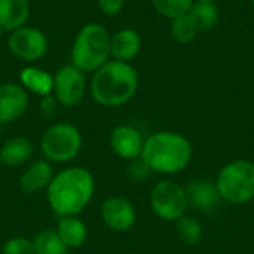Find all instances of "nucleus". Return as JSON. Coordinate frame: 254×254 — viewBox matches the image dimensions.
Masks as SVG:
<instances>
[{
	"label": "nucleus",
	"instance_id": "f257e3e1",
	"mask_svg": "<svg viewBox=\"0 0 254 254\" xmlns=\"http://www.w3.org/2000/svg\"><path fill=\"white\" fill-rule=\"evenodd\" d=\"M95 193V179L83 167H70L54 176L46 189V199L57 217L79 216Z\"/></svg>",
	"mask_w": 254,
	"mask_h": 254
},
{
	"label": "nucleus",
	"instance_id": "f03ea898",
	"mask_svg": "<svg viewBox=\"0 0 254 254\" xmlns=\"http://www.w3.org/2000/svg\"><path fill=\"white\" fill-rule=\"evenodd\" d=\"M193 158L190 140L177 131H158L144 138L140 159L152 173L176 176L185 171Z\"/></svg>",
	"mask_w": 254,
	"mask_h": 254
},
{
	"label": "nucleus",
	"instance_id": "7ed1b4c3",
	"mask_svg": "<svg viewBox=\"0 0 254 254\" xmlns=\"http://www.w3.org/2000/svg\"><path fill=\"white\" fill-rule=\"evenodd\" d=\"M138 91V73L129 63L109 60L92 73L89 94L103 107H121Z\"/></svg>",
	"mask_w": 254,
	"mask_h": 254
},
{
	"label": "nucleus",
	"instance_id": "20e7f679",
	"mask_svg": "<svg viewBox=\"0 0 254 254\" xmlns=\"http://www.w3.org/2000/svg\"><path fill=\"white\" fill-rule=\"evenodd\" d=\"M110 36L98 22L85 24L73 40L70 63L85 74L97 71L110 60Z\"/></svg>",
	"mask_w": 254,
	"mask_h": 254
},
{
	"label": "nucleus",
	"instance_id": "39448f33",
	"mask_svg": "<svg viewBox=\"0 0 254 254\" xmlns=\"http://www.w3.org/2000/svg\"><path fill=\"white\" fill-rule=\"evenodd\" d=\"M214 182L222 201L232 205L252 202L254 201V161L238 158L225 164Z\"/></svg>",
	"mask_w": 254,
	"mask_h": 254
},
{
	"label": "nucleus",
	"instance_id": "423d86ee",
	"mask_svg": "<svg viewBox=\"0 0 254 254\" xmlns=\"http://www.w3.org/2000/svg\"><path fill=\"white\" fill-rule=\"evenodd\" d=\"M83 138L77 127L68 122L52 124L40 138V150L51 164H67L82 150Z\"/></svg>",
	"mask_w": 254,
	"mask_h": 254
},
{
	"label": "nucleus",
	"instance_id": "0eeeda50",
	"mask_svg": "<svg viewBox=\"0 0 254 254\" xmlns=\"http://www.w3.org/2000/svg\"><path fill=\"white\" fill-rule=\"evenodd\" d=\"M149 205L158 219L167 223H176L189 210L185 186L173 179L159 180L150 190Z\"/></svg>",
	"mask_w": 254,
	"mask_h": 254
},
{
	"label": "nucleus",
	"instance_id": "6e6552de",
	"mask_svg": "<svg viewBox=\"0 0 254 254\" xmlns=\"http://www.w3.org/2000/svg\"><path fill=\"white\" fill-rule=\"evenodd\" d=\"M48 37L46 34L31 25H24L10 31L7 37L9 51L19 60L25 63H36L42 60L48 52Z\"/></svg>",
	"mask_w": 254,
	"mask_h": 254
},
{
	"label": "nucleus",
	"instance_id": "1a4fd4ad",
	"mask_svg": "<svg viewBox=\"0 0 254 254\" xmlns=\"http://www.w3.org/2000/svg\"><path fill=\"white\" fill-rule=\"evenodd\" d=\"M86 91V77L85 73L74 67L71 63L60 67L54 74V89L52 95L60 106L74 107L77 106Z\"/></svg>",
	"mask_w": 254,
	"mask_h": 254
},
{
	"label": "nucleus",
	"instance_id": "9d476101",
	"mask_svg": "<svg viewBox=\"0 0 254 254\" xmlns=\"http://www.w3.org/2000/svg\"><path fill=\"white\" fill-rule=\"evenodd\" d=\"M103 223L116 234L128 232L137 222L134 204L124 196H110L103 201L100 208Z\"/></svg>",
	"mask_w": 254,
	"mask_h": 254
},
{
	"label": "nucleus",
	"instance_id": "9b49d317",
	"mask_svg": "<svg viewBox=\"0 0 254 254\" xmlns=\"http://www.w3.org/2000/svg\"><path fill=\"white\" fill-rule=\"evenodd\" d=\"M28 109V92L21 83H0V125L10 124L24 116Z\"/></svg>",
	"mask_w": 254,
	"mask_h": 254
},
{
	"label": "nucleus",
	"instance_id": "f8f14e48",
	"mask_svg": "<svg viewBox=\"0 0 254 254\" xmlns=\"http://www.w3.org/2000/svg\"><path fill=\"white\" fill-rule=\"evenodd\" d=\"M185 192L189 208H193L201 213H210L216 210L222 202L216 182L205 177L190 180L185 186Z\"/></svg>",
	"mask_w": 254,
	"mask_h": 254
},
{
	"label": "nucleus",
	"instance_id": "ddd939ff",
	"mask_svg": "<svg viewBox=\"0 0 254 254\" xmlns=\"http://www.w3.org/2000/svg\"><path fill=\"white\" fill-rule=\"evenodd\" d=\"M110 147L113 153L125 161H135L141 156L144 137L131 125H118L110 132Z\"/></svg>",
	"mask_w": 254,
	"mask_h": 254
},
{
	"label": "nucleus",
	"instance_id": "4468645a",
	"mask_svg": "<svg viewBox=\"0 0 254 254\" xmlns=\"http://www.w3.org/2000/svg\"><path fill=\"white\" fill-rule=\"evenodd\" d=\"M141 36L132 28L118 30L110 36V58L122 63L132 61L141 51Z\"/></svg>",
	"mask_w": 254,
	"mask_h": 254
},
{
	"label": "nucleus",
	"instance_id": "2eb2a0df",
	"mask_svg": "<svg viewBox=\"0 0 254 254\" xmlns=\"http://www.w3.org/2000/svg\"><path fill=\"white\" fill-rule=\"evenodd\" d=\"M54 176H55L54 168H52V164L49 161H46V159L34 161L21 174L19 189L27 195L37 193L43 189H48Z\"/></svg>",
	"mask_w": 254,
	"mask_h": 254
},
{
	"label": "nucleus",
	"instance_id": "dca6fc26",
	"mask_svg": "<svg viewBox=\"0 0 254 254\" xmlns=\"http://www.w3.org/2000/svg\"><path fill=\"white\" fill-rule=\"evenodd\" d=\"M55 231L68 250L80 249L88 240V226L79 216L58 217Z\"/></svg>",
	"mask_w": 254,
	"mask_h": 254
},
{
	"label": "nucleus",
	"instance_id": "f3484780",
	"mask_svg": "<svg viewBox=\"0 0 254 254\" xmlns=\"http://www.w3.org/2000/svg\"><path fill=\"white\" fill-rule=\"evenodd\" d=\"M30 18V0H0V28L13 31L27 25Z\"/></svg>",
	"mask_w": 254,
	"mask_h": 254
},
{
	"label": "nucleus",
	"instance_id": "a211bd4d",
	"mask_svg": "<svg viewBox=\"0 0 254 254\" xmlns=\"http://www.w3.org/2000/svg\"><path fill=\"white\" fill-rule=\"evenodd\" d=\"M33 144L27 137L18 135L6 140L0 147V159L3 165L21 167L27 164L33 156Z\"/></svg>",
	"mask_w": 254,
	"mask_h": 254
},
{
	"label": "nucleus",
	"instance_id": "6ab92c4d",
	"mask_svg": "<svg viewBox=\"0 0 254 254\" xmlns=\"http://www.w3.org/2000/svg\"><path fill=\"white\" fill-rule=\"evenodd\" d=\"M19 82L27 92L36 94L39 97L49 95L54 89V74L34 65H28L21 70Z\"/></svg>",
	"mask_w": 254,
	"mask_h": 254
},
{
	"label": "nucleus",
	"instance_id": "aec40b11",
	"mask_svg": "<svg viewBox=\"0 0 254 254\" xmlns=\"http://www.w3.org/2000/svg\"><path fill=\"white\" fill-rule=\"evenodd\" d=\"M174 226H176V234L179 240L188 247L198 246L204 238V228L201 222L192 216H188V214L183 216L174 223Z\"/></svg>",
	"mask_w": 254,
	"mask_h": 254
},
{
	"label": "nucleus",
	"instance_id": "412c9836",
	"mask_svg": "<svg viewBox=\"0 0 254 254\" xmlns=\"http://www.w3.org/2000/svg\"><path fill=\"white\" fill-rule=\"evenodd\" d=\"M189 16L193 21L198 33L211 30L219 21V7L216 3H201L195 1L189 10Z\"/></svg>",
	"mask_w": 254,
	"mask_h": 254
},
{
	"label": "nucleus",
	"instance_id": "4be33fe9",
	"mask_svg": "<svg viewBox=\"0 0 254 254\" xmlns=\"http://www.w3.org/2000/svg\"><path fill=\"white\" fill-rule=\"evenodd\" d=\"M34 254H67L68 249L61 241L55 229H42L33 238Z\"/></svg>",
	"mask_w": 254,
	"mask_h": 254
},
{
	"label": "nucleus",
	"instance_id": "5701e85b",
	"mask_svg": "<svg viewBox=\"0 0 254 254\" xmlns=\"http://www.w3.org/2000/svg\"><path fill=\"white\" fill-rule=\"evenodd\" d=\"M170 33H171V37L177 43L186 45V43H190L196 37L198 30H196L193 21L190 19L189 13H186V15H182V16H177V18L171 19Z\"/></svg>",
	"mask_w": 254,
	"mask_h": 254
},
{
	"label": "nucleus",
	"instance_id": "b1692460",
	"mask_svg": "<svg viewBox=\"0 0 254 254\" xmlns=\"http://www.w3.org/2000/svg\"><path fill=\"white\" fill-rule=\"evenodd\" d=\"M150 1L155 10L168 19H174L177 16L189 13L190 7L195 3L193 0H150Z\"/></svg>",
	"mask_w": 254,
	"mask_h": 254
},
{
	"label": "nucleus",
	"instance_id": "393cba45",
	"mask_svg": "<svg viewBox=\"0 0 254 254\" xmlns=\"http://www.w3.org/2000/svg\"><path fill=\"white\" fill-rule=\"evenodd\" d=\"M1 254H34L33 240L25 237L9 238L1 249Z\"/></svg>",
	"mask_w": 254,
	"mask_h": 254
},
{
	"label": "nucleus",
	"instance_id": "a878e982",
	"mask_svg": "<svg viewBox=\"0 0 254 254\" xmlns=\"http://www.w3.org/2000/svg\"><path fill=\"white\" fill-rule=\"evenodd\" d=\"M150 174H152L150 168L140 158L135 159V161H131V165H129V177L134 182H137V183L144 182V180H147L150 177Z\"/></svg>",
	"mask_w": 254,
	"mask_h": 254
},
{
	"label": "nucleus",
	"instance_id": "bb28decb",
	"mask_svg": "<svg viewBox=\"0 0 254 254\" xmlns=\"http://www.w3.org/2000/svg\"><path fill=\"white\" fill-rule=\"evenodd\" d=\"M40 113L45 119H52L57 113V107H58V101L55 100V97L52 94L40 97Z\"/></svg>",
	"mask_w": 254,
	"mask_h": 254
},
{
	"label": "nucleus",
	"instance_id": "cd10ccee",
	"mask_svg": "<svg viewBox=\"0 0 254 254\" xmlns=\"http://www.w3.org/2000/svg\"><path fill=\"white\" fill-rule=\"evenodd\" d=\"M124 3L125 0H98V7L104 15L115 16L122 10Z\"/></svg>",
	"mask_w": 254,
	"mask_h": 254
},
{
	"label": "nucleus",
	"instance_id": "c85d7f7f",
	"mask_svg": "<svg viewBox=\"0 0 254 254\" xmlns=\"http://www.w3.org/2000/svg\"><path fill=\"white\" fill-rule=\"evenodd\" d=\"M193 1H201V3H214V0H193Z\"/></svg>",
	"mask_w": 254,
	"mask_h": 254
},
{
	"label": "nucleus",
	"instance_id": "c756f323",
	"mask_svg": "<svg viewBox=\"0 0 254 254\" xmlns=\"http://www.w3.org/2000/svg\"><path fill=\"white\" fill-rule=\"evenodd\" d=\"M1 165H3V164H1V159H0V168H1Z\"/></svg>",
	"mask_w": 254,
	"mask_h": 254
},
{
	"label": "nucleus",
	"instance_id": "7c9ffc66",
	"mask_svg": "<svg viewBox=\"0 0 254 254\" xmlns=\"http://www.w3.org/2000/svg\"><path fill=\"white\" fill-rule=\"evenodd\" d=\"M250 1H252V4H253V6H254V0H250Z\"/></svg>",
	"mask_w": 254,
	"mask_h": 254
}]
</instances>
